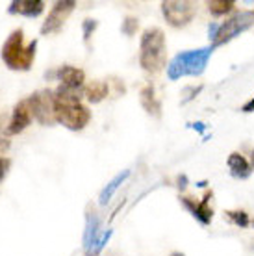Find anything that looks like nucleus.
<instances>
[{"label":"nucleus","instance_id":"5","mask_svg":"<svg viewBox=\"0 0 254 256\" xmlns=\"http://www.w3.org/2000/svg\"><path fill=\"white\" fill-rule=\"evenodd\" d=\"M252 24H254V12H240L236 13V15H232L222 24H219V30H217L216 38H214L212 48H217V46L228 43L230 39H234L236 36H240L242 32L248 30Z\"/></svg>","mask_w":254,"mask_h":256},{"label":"nucleus","instance_id":"25","mask_svg":"<svg viewBox=\"0 0 254 256\" xmlns=\"http://www.w3.org/2000/svg\"><path fill=\"white\" fill-rule=\"evenodd\" d=\"M10 147V143H8V140H0V154L4 152L6 148Z\"/></svg>","mask_w":254,"mask_h":256},{"label":"nucleus","instance_id":"6","mask_svg":"<svg viewBox=\"0 0 254 256\" xmlns=\"http://www.w3.org/2000/svg\"><path fill=\"white\" fill-rule=\"evenodd\" d=\"M197 8L193 2L188 0H167L162 2V13L166 17L167 24H171L172 28H184L186 24H190L193 17H195Z\"/></svg>","mask_w":254,"mask_h":256},{"label":"nucleus","instance_id":"9","mask_svg":"<svg viewBox=\"0 0 254 256\" xmlns=\"http://www.w3.org/2000/svg\"><path fill=\"white\" fill-rule=\"evenodd\" d=\"M210 198H212V192H208L200 202H195V200L190 197H182L180 202L184 204V208H188V210L191 212V216L195 219H198L202 224H210L212 218H214V210L210 208Z\"/></svg>","mask_w":254,"mask_h":256},{"label":"nucleus","instance_id":"23","mask_svg":"<svg viewBox=\"0 0 254 256\" xmlns=\"http://www.w3.org/2000/svg\"><path fill=\"white\" fill-rule=\"evenodd\" d=\"M10 164H12V162L8 160V158H0V182L6 176L8 169H10Z\"/></svg>","mask_w":254,"mask_h":256},{"label":"nucleus","instance_id":"20","mask_svg":"<svg viewBox=\"0 0 254 256\" xmlns=\"http://www.w3.org/2000/svg\"><path fill=\"white\" fill-rule=\"evenodd\" d=\"M138 26H140V22H138V19H136V17H126V19H124V22H122L121 30L126 34V36H132V34H136Z\"/></svg>","mask_w":254,"mask_h":256},{"label":"nucleus","instance_id":"4","mask_svg":"<svg viewBox=\"0 0 254 256\" xmlns=\"http://www.w3.org/2000/svg\"><path fill=\"white\" fill-rule=\"evenodd\" d=\"M214 48H197V50H186L176 54L171 60V64L167 65V78L169 80H178L182 76H198L202 74L208 60H210Z\"/></svg>","mask_w":254,"mask_h":256},{"label":"nucleus","instance_id":"14","mask_svg":"<svg viewBox=\"0 0 254 256\" xmlns=\"http://www.w3.org/2000/svg\"><path fill=\"white\" fill-rule=\"evenodd\" d=\"M44 4L41 0H17V2H12V6L8 12L10 13H20L24 17H38L43 13Z\"/></svg>","mask_w":254,"mask_h":256},{"label":"nucleus","instance_id":"13","mask_svg":"<svg viewBox=\"0 0 254 256\" xmlns=\"http://www.w3.org/2000/svg\"><path fill=\"white\" fill-rule=\"evenodd\" d=\"M226 166H228L230 173H232V176H236V178H248L250 176V173H252V167H250V164L247 162V158L245 156H242L240 152H232L228 156V160H226Z\"/></svg>","mask_w":254,"mask_h":256},{"label":"nucleus","instance_id":"2","mask_svg":"<svg viewBox=\"0 0 254 256\" xmlns=\"http://www.w3.org/2000/svg\"><path fill=\"white\" fill-rule=\"evenodd\" d=\"M167 58V43H166V34L160 28H146L143 36H141V45H140V64L141 67L156 74L166 67Z\"/></svg>","mask_w":254,"mask_h":256},{"label":"nucleus","instance_id":"10","mask_svg":"<svg viewBox=\"0 0 254 256\" xmlns=\"http://www.w3.org/2000/svg\"><path fill=\"white\" fill-rule=\"evenodd\" d=\"M32 110L28 106V100H20L15 110H13V117L12 121H10V126H8V134L10 136H15V134H20L22 130H24L30 121H32Z\"/></svg>","mask_w":254,"mask_h":256},{"label":"nucleus","instance_id":"19","mask_svg":"<svg viewBox=\"0 0 254 256\" xmlns=\"http://www.w3.org/2000/svg\"><path fill=\"white\" fill-rule=\"evenodd\" d=\"M226 218H228L230 223H234L236 226H242V228L248 226V223H250L248 216L242 210H228L226 212Z\"/></svg>","mask_w":254,"mask_h":256},{"label":"nucleus","instance_id":"7","mask_svg":"<svg viewBox=\"0 0 254 256\" xmlns=\"http://www.w3.org/2000/svg\"><path fill=\"white\" fill-rule=\"evenodd\" d=\"M26 100L32 110V116L41 124H52L56 121V117H54V93L52 91H38Z\"/></svg>","mask_w":254,"mask_h":256},{"label":"nucleus","instance_id":"24","mask_svg":"<svg viewBox=\"0 0 254 256\" xmlns=\"http://www.w3.org/2000/svg\"><path fill=\"white\" fill-rule=\"evenodd\" d=\"M242 112H245V114H250V112H254V96L250 98V100H248V102L243 104Z\"/></svg>","mask_w":254,"mask_h":256},{"label":"nucleus","instance_id":"18","mask_svg":"<svg viewBox=\"0 0 254 256\" xmlns=\"http://www.w3.org/2000/svg\"><path fill=\"white\" fill-rule=\"evenodd\" d=\"M206 6H208V10H210L212 15L221 17V15H226V13L232 12L236 4L232 2V0H212V2L206 4Z\"/></svg>","mask_w":254,"mask_h":256},{"label":"nucleus","instance_id":"26","mask_svg":"<svg viewBox=\"0 0 254 256\" xmlns=\"http://www.w3.org/2000/svg\"><path fill=\"white\" fill-rule=\"evenodd\" d=\"M169 256H186L184 252H172V254H169Z\"/></svg>","mask_w":254,"mask_h":256},{"label":"nucleus","instance_id":"22","mask_svg":"<svg viewBox=\"0 0 254 256\" xmlns=\"http://www.w3.org/2000/svg\"><path fill=\"white\" fill-rule=\"evenodd\" d=\"M82 28H84V39H86V41H89V38H91V34L95 32V28H96V20H93V19H86V20H84Z\"/></svg>","mask_w":254,"mask_h":256},{"label":"nucleus","instance_id":"27","mask_svg":"<svg viewBox=\"0 0 254 256\" xmlns=\"http://www.w3.org/2000/svg\"><path fill=\"white\" fill-rule=\"evenodd\" d=\"M250 162H252V166H254V150H252V156H250Z\"/></svg>","mask_w":254,"mask_h":256},{"label":"nucleus","instance_id":"17","mask_svg":"<svg viewBox=\"0 0 254 256\" xmlns=\"http://www.w3.org/2000/svg\"><path fill=\"white\" fill-rule=\"evenodd\" d=\"M84 95H86L89 102H100L102 98H106V95H108V86L102 80H95V82H91L89 86L84 88Z\"/></svg>","mask_w":254,"mask_h":256},{"label":"nucleus","instance_id":"11","mask_svg":"<svg viewBox=\"0 0 254 256\" xmlns=\"http://www.w3.org/2000/svg\"><path fill=\"white\" fill-rule=\"evenodd\" d=\"M100 236L102 234H98V216L93 210H89L86 216V230H84V249L88 254L95 249Z\"/></svg>","mask_w":254,"mask_h":256},{"label":"nucleus","instance_id":"1","mask_svg":"<svg viewBox=\"0 0 254 256\" xmlns=\"http://www.w3.org/2000/svg\"><path fill=\"white\" fill-rule=\"evenodd\" d=\"M54 117L69 130H82L91 121V112L80 102L74 91L60 86L54 93Z\"/></svg>","mask_w":254,"mask_h":256},{"label":"nucleus","instance_id":"12","mask_svg":"<svg viewBox=\"0 0 254 256\" xmlns=\"http://www.w3.org/2000/svg\"><path fill=\"white\" fill-rule=\"evenodd\" d=\"M58 78L62 80V86L67 88V90H78L84 86V80H86V74H84L82 69L78 67H72V65H64L58 69Z\"/></svg>","mask_w":254,"mask_h":256},{"label":"nucleus","instance_id":"8","mask_svg":"<svg viewBox=\"0 0 254 256\" xmlns=\"http://www.w3.org/2000/svg\"><path fill=\"white\" fill-rule=\"evenodd\" d=\"M76 6V2H72V0H64V2H56L54 6H52L50 13L46 15V20L43 22L41 26V34L46 36V34H56L62 30V26L65 24V20L69 17L72 10Z\"/></svg>","mask_w":254,"mask_h":256},{"label":"nucleus","instance_id":"15","mask_svg":"<svg viewBox=\"0 0 254 256\" xmlns=\"http://www.w3.org/2000/svg\"><path fill=\"white\" fill-rule=\"evenodd\" d=\"M141 106L145 108L146 114H150V116L158 117L160 116V110H162V104L160 100L156 98V93H154V86H145L143 90H141Z\"/></svg>","mask_w":254,"mask_h":256},{"label":"nucleus","instance_id":"16","mask_svg":"<svg viewBox=\"0 0 254 256\" xmlns=\"http://www.w3.org/2000/svg\"><path fill=\"white\" fill-rule=\"evenodd\" d=\"M128 176H130V171H122V173H119L117 174V176H115V178H112L108 182V184H106V188H104V190H102L100 192V195H98V202H100L102 206L104 204H108L110 202V198L114 197V193L117 192V188L121 186L122 182H124V180L128 178Z\"/></svg>","mask_w":254,"mask_h":256},{"label":"nucleus","instance_id":"3","mask_svg":"<svg viewBox=\"0 0 254 256\" xmlns=\"http://www.w3.org/2000/svg\"><path fill=\"white\" fill-rule=\"evenodd\" d=\"M36 48H38V41H32L30 45L24 46V32L19 28V30H13L12 36L6 39L0 56L10 69L28 70L36 58Z\"/></svg>","mask_w":254,"mask_h":256},{"label":"nucleus","instance_id":"21","mask_svg":"<svg viewBox=\"0 0 254 256\" xmlns=\"http://www.w3.org/2000/svg\"><path fill=\"white\" fill-rule=\"evenodd\" d=\"M110 238H112V230L102 232V236H100V240H98V244L95 245V249L91 250L89 254H91V256L98 254V252H100V250H102V247H104V245H106V244H108V242H110Z\"/></svg>","mask_w":254,"mask_h":256}]
</instances>
